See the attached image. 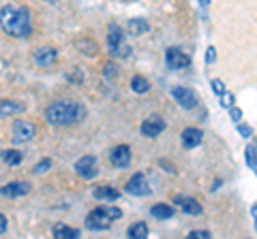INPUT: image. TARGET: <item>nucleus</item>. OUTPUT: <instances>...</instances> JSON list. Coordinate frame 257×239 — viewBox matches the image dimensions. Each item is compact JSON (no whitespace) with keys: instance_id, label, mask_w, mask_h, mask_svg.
<instances>
[{"instance_id":"f257e3e1","label":"nucleus","mask_w":257,"mask_h":239,"mask_svg":"<svg viewBox=\"0 0 257 239\" xmlns=\"http://www.w3.org/2000/svg\"><path fill=\"white\" fill-rule=\"evenodd\" d=\"M0 28L13 38H26L32 32V20L26 6L5 4L0 9Z\"/></svg>"},{"instance_id":"f03ea898","label":"nucleus","mask_w":257,"mask_h":239,"mask_svg":"<svg viewBox=\"0 0 257 239\" xmlns=\"http://www.w3.org/2000/svg\"><path fill=\"white\" fill-rule=\"evenodd\" d=\"M43 116L52 126H71L86 118V107L77 100H58L52 102Z\"/></svg>"},{"instance_id":"7ed1b4c3","label":"nucleus","mask_w":257,"mask_h":239,"mask_svg":"<svg viewBox=\"0 0 257 239\" xmlns=\"http://www.w3.org/2000/svg\"><path fill=\"white\" fill-rule=\"evenodd\" d=\"M120 216H122V212L118 207H96L86 216V226L90 230H105Z\"/></svg>"},{"instance_id":"20e7f679","label":"nucleus","mask_w":257,"mask_h":239,"mask_svg":"<svg viewBox=\"0 0 257 239\" xmlns=\"http://www.w3.org/2000/svg\"><path fill=\"white\" fill-rule=\"evenodd\" d=\"M107 47H109V54L116 56V58H126V56H131V47L124 43V30L120 28L118 24H109Z\"/></svg>"},{"instance_id":"39448f33","label":"nucleus","mask_w":257,"mask_h":239,"mask_svg":"<svg viewBox=\"0 0 257 239\" xmlns=\"http://www.w3.org/2000/svg\"><path fill=\"white\" fill-rule=\"evenodd\" d=\"M75 173L82 180H92L99 175V162H96V156L86 154L75 162Z\"/></svg>"},{"instance_id":"423d86ee","label":"nucleus","mask_w":257,"mask_h":239,"mask_svg":"<svg viewBox=\"0 0 257 239\" xmlns=\"http://www.w3.org/2000/svg\"><path fill=\"white\" fill-rule=\"evenodd\" d=\"M172 96L176 98V102H178L182 109H195L197 107V94L193 92L191 88L174 86L172 88Z\"/></svg>"},{"instance_id":"0eeeda50","label":"nucleus","mask_w":257,"mask_h":239,"mask_svg":"<svg viewBox=\"0 0 257 239\" xmlns=\"http://www.w3.org/2000/svg\"><path fill=\"white\" fill-rule=\"evenodd\" d=\"M165 62L170 68L180 70V68H187L191 64V58H189V54H184L180 50V47H170V50L165 52Z\"/></svg>"},{"instance_id":"6e6552de","label":"nucleus","mask_w":257,"mask_h":239,"mask_svg":"<svg viewBox=\"0 0 257 239\" xmlns=\"http://www.w3.org/2000/svg\"><path fill=\"white\" fill-rule=\"evenodd\" d=\"M126 192L133 196H146L150 194V184L144 173H135L131 180L126 182Z\"/></svg>"},{"instance_id":"1a4fd4ad","label":"nucleus","mask_w":257,"mask_h":239,"mask_svg":"<svg viewBox=\"0 0 257 239\" xmlns=\"http://www.w3.org/2000/svg\"><path fill=\"white\" fill-rule=\"evenodd\" d=\"M35 124L32 122H26V120H18V122H13V141L15 143H26L35 137Z\"/></svg>"},{"instance_id":"9d476101","label":"nucleus","mask_w":257,"mask_h":239,"mask_svg":"<svg viewBox=\"0 0 257 239\" xmlns=\"http://www.w3.org/2000/svg\"><path fill=\"white\" fill-rule=\"evenodd\" d=\"M140 130H142L144 137L155 139V137H159V134L165 130V122H163V118L152 116V118H148V120H144L142 126H140Z\"/></svg>"},{"instance_id":"9b49d317","label":"nucleus","mask_w":257,"mask_h":239,"mask_svg":"<svg viewBox=\"0 0 257 239\" xmlns=\"http://www.w3.org/2000/svg\"><path fill=\"white\" fill-rule=\"evenodd\" d=\"M109 162L116 166V169H124V166L131 164V148L128 146H116L109 152Z\"/></svg>"},{"instance_id":"f8f14e48","label":"nucleus","mask_w":257,"mask_h":239,"mask_svg":"<svg viewBox=\"0 0 257 239\" xmlns=\"http://www.w3.org/2000/svg\"><path fill=\"white\" fill-rule=\"evenodd\" d=\"M32 58H35L37 66H52V64H56V60H58V52H56L54 47H39V50L32 54Z\"/></svg>"},{"instance_id":"ddd939ff","label":"nucleus","mask_w":257,"mask_h":239,"mask_svg":"<svg viewBox=\"0 0 257 239\" xmlns=\"http://www.w3.org/2000/svg\"><path fill=\"white\" fill-rule=\"evenodd\" d=\"M30 192V184L28 182H11L0 188V194L7 198H18V196H26Z\"/></svg>"},{"instance_id":"4468645a","label":"nucleus","mask_w":257,"mask_h":239,"mask_svg":"<svg viewBox=\"0 0 257 239\" xmlns=\"http://www.w3.org/2000/svg\"><path fill=\"white\" fill-rule=\"evenodd\" d=\"M180 139H182V146H184V150H193V148H197L199 143H202V139H204V132L199 130V128H184Z\"/></svg>"},{"instance_id":"2eb2a0df","label":"nucleus","mask_w":257,"mask_h":239,"mask_svg":"<svg viewBox=\"0 0 257 239\" xmlns=\"http://www.w3.org/2000/svg\"><path fill=\"white\" fill-rule=\"evenodd\" d=\"M176 205H178L184 214H189V216H199V214H202V205L191 196H176Z\"/></svg>"},{"instance_id":"dca6fc26","label":"nucleus","mask_w":257,"mask_h":239,"mask_svg":"<svg viewBox=\"0 0 257 239\" xmlns=\"http://www.w3.org/2000/svg\"><path fill=\"white\" fill-rule=\"evenodd\" d=\"M26 111V105L22 100H0V118H9V116H18Z\"/></svg>"},{"instance_id":"f3484780","label":"nucleus","mask_w":257,"mask_h":239,"mask_svg":"<svg viewBox=\"0 0 257 239\" xmlns=\"http://www.w3.org/2000/svg\"><path fill=\"white\" fill-rule=\"evenodd\" d=\"M126 30H128V34L131 36H140L144 32H148L150 30V24L146 20H142V18H131L126 24Z\"/></svg>"},{"instance_id":"a211bd4d","label":"nucleus","mask_w":257,"mask_h":239,"mask_svg":"<svg viewBox=\"0 0 257 239\" xmlns=\"http://www.w3.org/2000/svg\"><path fill=\"white\" fill-rule=\"evenodd\" d=\"M92 194L94 198H99V201H118L120 198V192L116 188H111V186H99V188H94L92 190Z\"/></svg>"},{"instance_id":"6ab92c4d","label":"nucleus","mask_w":257,"mask_h":239,"mask_svg":"<svg viewBox=\"0 0 257 239\" xmlns=\"http://www.w3.org/2000/svg\"><path fill=\"white\" fill-rule=\"evenodd\" d=\"M150 214H152L155 218H159V220H167V218L174 216L176 210H174L172 205H167V203H157V205L150 207Z\"/></svg>"},{"instance_id":"aec40b11","label":"nucleus","mask_w":257,"mask_h":239,"mask_svg":"<svg viewBox=\"0 0 257 239\" xmlns=\"http://www.w3.org/2000/svg\"><path fill=\"white\" fill-rule=\"evenodd\" d=\"M126 239H148V224L146 222H135L126 230Z\"/></svg>"},{"instance_id":"412c9836","label":"nucleus","mask_w":257,"mask_h":239,"mask_svg":"<svg viewBox=\"0 0 257 239\" xmlns=\"http://www.w3.org/2000/svg\"><path fill=\"white\" fill-rule=\"evenodd\" d=\"M79 230L67 224H54V239H77Z\"/></svg>"},{"instance_id":"4be33fe9","label":"nucleus","mask_w":257,"mask_h":239,"mask_svg":"<svg viewBox=\"0 0 257 239\" xmlns=\"http://www.w3.org/2000/svg\"><path fill=\"white\" fill-rule=\"evenodd\" d=\"M0 158H3L5 164L15 166V164H20V162L24 160V154L20 152V150H5V152L0 154Z\"/></svg>"},{"instance_id":"5701e85b","label":"nucleus","mask_w":257,"mask_h":239,"mask_svg":"<svg viewBox=\"0 0 257 239\" xmlns=\"http://www.w3.org/2000/svg\"><path fill=\"white\" fill-rule=\"evenodd\" d=\"M244 158H246V164L251 171H257V148L255 143H248L246 150H244Z\"/></svg>"},{"instance_id":"b1692460","label":"nucleus","mask_w":257,"mask_h":239,"mask_svg":"<svg viewBox=\"0 0 257 239\" xmlns=\"http://www.w3.org/2000/svg\"><path fill=\"white\" fill-rule=\"evenodd\" d=\"M131 88H133V92L135 94H146L148 92V82H146V77H142V75H135L131 79Z\"/></svg>"},{"instance_id":"393cba45","label":"nucleus","mask_w":257,"mask_h":239,"mask_svg":"<svg viewBox=\"0 0 257 239\" xmlns=\"http://www.w3.org/2000/svg\"><path fill=\"white\" fill-rule=\"evenodd\" d=\"M50 169H52V160H50V158H43V160H39L35 166H32V173H35V175H41V173L50 171Z\"/></svg>"},{"instance_id":"a878e982","label":"nucleus","mask_w":257,"mask_h":239,"mask_svg":"<svg viewBox=\"0 0 257 239\" xmlns=\"http://www.w3.org/2000/svg\"><path fill=\"white\" fill-rule=\"evenodd\" d=\"M67 79H69V82H73V84H82L84 82L82 68H71V70H67Z\"/></svg>"},{"instance_id":"bb28decb","label":"nucleus","mask_w":257,"mask_h":239,"mask_svg":"<svg viewBox=\"0 0 257 239\" xmlns=\"http://www.w3.org/2000/svg\"><path fill=\"white\" fill-rule=\"evenodd\" d=\"M219 100H221V105L225 107V109H231V107H234V94H231L229 90L227 92H225V94H221V96H219Z\"/></svg>"},{"instance_id":"cd10ccee","label":"nucleus","mask_w":257,"mask_h":239,"mask_svg":"<svg viewBox=\"0 0 257 239\" xmlns=\"http://www.w3.org/2000/svg\"><path fill=\"white\" fill-rule=\"evenodd\" d=\"M210 88H212V92L216 94V96H221V94L227 92V88H225V84L221 82V79H212V82H210Z\"/></svg>"},{"instance_id":"c85d7f7f","label":"nucleus","mask_w":257,"mask_h":239,"mask_svg":"<svg viewBox=\"0 0 257 239\" xmlns=\"http://www.w3.org/2000/svg\"><path fill=\"white\" fill-rule=\"evenodd\" d=\"M77 47H79V50H84L88 56H94V52H96V45L94 43H88V41H79Z\"/></svg>"},{"instance_id":"c756f323","label":"nucleus","mask_w":257,"mask_h":239,"mask_svg":"<svg viewBox=\"0 0 257 239\" xmlns=\"http://www.w3.org/2000/svg\"><path fill=\"white\" fill-rule=\"evenodd\" d=\"M184 239H210V233L208 230H191Z\"/></svg>"},{"instance_id":"7c9ffc66","label":"nucleus","mask_w":257,"mask_h":239,"mask_svg":"<svg viewBox=\"0 0 257 239\" xmlns=\"http://www.w3.org/2000/svg\"><path fill=\"white\" fill-rule=\"evenodd\" d=\"M206 64L208 66H210V64H214V60H216V50H214V45H210V47H208V50H206Z\"/></svg>"},{"instance_id":"2f4dec72","label":"nucleus","mask_w":257,"mask_h":239,"mask_svg":"<svg viewBox=\"0 0 257 239\" xmlns=\"http://www.w3.org/2000/svg\"><path fill=\"white\" fill-rule=\"evenodd\" d=\"M238 132L242 134L244 139H251L253 137V128H251V126H246V124H238Z\"/></svg>"},{"instance_id":"473e14b6","label":"nucleus","mask_w":257,"mask_h":239,"mask_svg":"<svg viewBox=\"0 0 257 239\" xmlns=\"http://www.w3.org/2000/svg\"><path fill=\"white\" fill-rule=\"evenodd\" d=\"M229 118L234 120V122L240 124V120H242V111H240L238 107H231V109H229Z\"/></svg>"},{"instance_id":"72a5a7b5","label":"nucleus","mask_w":257,"mask_h":239,"mask_svg":"<svg viewBox=\"0 0 257 239\" xmlns=\"http://www.w3.org/2000/svg\"><path fill=\"white\" fill-rule=\"evenodd\" d=\"M118 75V66L116 64H105V77H116Z\"/></svg>"},{"instance_id":"f704fd0d","label":"nucleus","mask_w":257,"mask_h":239,"mask_svg":"<svg viewBox=\"0 0 257 239\" xmlns=\"http://www.w3.org/2000/svg\"><path fill=\"white\" fill-rule=\"evenodd\" d=\"M5 230H7V218L3 216V214H0V235H3Z\"/></svg>"}]
</instances>
